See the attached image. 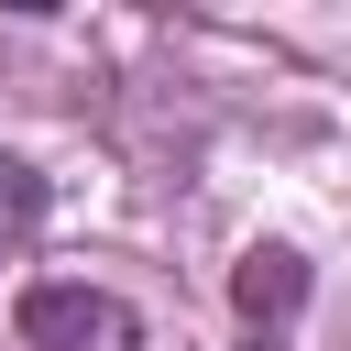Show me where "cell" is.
<instances>
[{
    "mask_svg": "<svg viewBox=\"0 0 351 351\" xmlns=\"http://www.w3.org/2000/svg\"><path fill=\"white\" fill-rule=\"evenodd\" d=\"M11 329H22V351H143V318H132V296H110V285H77V274H44V285H22V296H11Z\"/></svg>",
    "mask_w": 351,
    "mask_h": 351,
    "instance_id": "obj_1",
    "label": "cell"
},
{
    "mask_svg": "<svg viewBox=\"0 0 351 351\" xmlns=\"http://www.w3.org/2000/svg\"><path fill=\"white\" fill-rule=\"evenodd\" d=\"M230 318L274 351V340L307 318V252H296V241H252V252L230 263Z\"/></svg>",
    "mask_w": 351,
    "mask_h": 351,
    "instance_id": "obj_2",
    "label": "cell"
},
{
    "mask_svg": "<svg viewBox=\"0 0 351 351\" xmlns=\"http://www.w3.org/2000/svg\"><path fill=\"white\" fill-rule=\"evenodd\" d=\"M44 230V176L22 154H0V263H22V241Z\"/></svg>",
    "mask_w": 351,
    "mask_h": 351,
    "instance_id": "obj_3",
    "label": "cell"
}]
</instances>
